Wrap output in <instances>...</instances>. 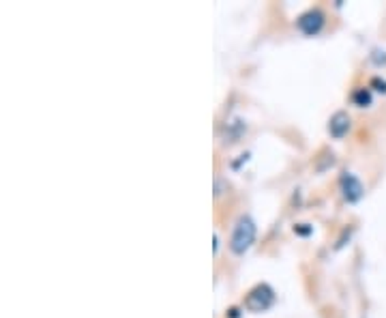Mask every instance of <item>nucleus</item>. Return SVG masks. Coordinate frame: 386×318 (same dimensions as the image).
I'll return each mask as SVG.
<instances>
[{"label":"nucleus","instance_id":"f257e3e1","mask_svg":"<svg viewBox=\"0 0 386 318\" xmlns=\"http://www.w3.org/2000/svg\"><path fill=\"white\" fill-rule=\"evenodd\" d=\"M255 234H257L255 222L249 215H240L236 220L234 230H232V236H230V250L234 254H245L253 246Z\"/></svg>","mask_w":386,"mask_h":318},{"label":"nucleus","instance_id":"f03ea898","mask_svg":"<svg viewBox=\"0 0 386 318\" xmlns=\"http://www.w3.org/2000/svg\"><path fill=\"white\" fill-rule=\"evenodd\" d=\"M275 303V293L269 284H257L253 291H249L245 299V307L251 312H266Z\"/></svg>","mask_w":386,"mask_h":318},{"label":"nucleus","instance_id":"7ed1b4c3","mask_svg":"<svg viewBox=\"0 0 386 318\" xmlns=\"http://www.w3.org/2000/svg\"><path fill=\"white\" fill-rule=\"evenodd\" d=\"M339 185H341V193L346 198L348 203H359L363 193H365V187L363 183L352 174V172H343L341 179H339Z\"/></svg>","mask_w":386,"mask_h":318},{"label":"nucleus","instance_id":"20e7f679","mask_svg":"<svg viewBox=\"0 0 386 318\" xmlns=\"http://www.w3.org/2000/svg\"><path fill=\"white\" fill-rule=\"evenodd\" d=\"M296 24H298L300 32H305L309 37L318 34L324 28V13L320 9H309V11H305L303 15L296 20Z\"/></svg>","mask_w":386,"mask_h":318},{"label":"nucleus","instance_id":"39448f33","mask_svg":"<svg viewBox=\"0 0 386 318\" xmlns=\"http://www.w3.org/2000/svg\"><path fill=\"white\" fill-rule=\"evenodd\" d=\"M328 132L333 138H343L348 132H350V116L339 110L330 116V121H328Z\"/></svg>","mask_w":386,"mask_h":318},{"label":"nucleus","instance_id":"423d86ee","mask_svg":"<svg viewBox=\"0 0 386 318\" xmlns=\"http://www.w3.org/2000/svg\"><path fill=\"white\" fill-rule=\"evenodd\" d=\"M352 101H354L356 106H369V103H371V93H369V89H359V91H354Z\"/></svg>","mask_w":386,"mask_h":318},{"label":"nucleus","instance_id":"0eeeda50","mask_svg":"<svg viewBox=\"0 0 386 318\" xmlns=\"http://www.w3.org/2000/svg\"><path fill=\"white\" fill-rule=\"evenodd\" d=\"M294 232H298V234H309L311 228H309V224H298V226L294 228Z\"/></svg>","mask_w":386,"mask_h":318},{"label":"nucleus","instance_id":"6e6552de","mask_svg":"<svg viewBox=\"0 0 386 318\" xmlns=\"http://www.w3.org/2000/svg\"><path fill=\"white\" fill-rule=\"evenodd\" d=\"M373 84L378 87L375 91H382V93H386V82H384V80H378V77H375V80H373Z\"/></svg>","mask_w":386,"mask_h":318}]
</instances>
